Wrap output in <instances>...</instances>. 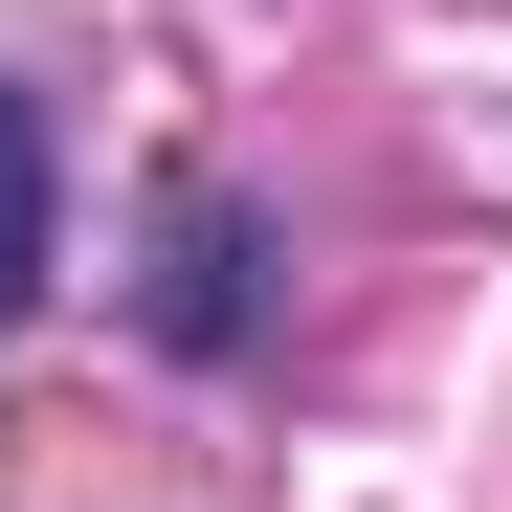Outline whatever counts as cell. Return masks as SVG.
<instances>
[{
	"instance_id": "1",
	"label": "cell",
	"mask_w": 512,
	"mask_h": 512,
	"mask_svg": "<svg viewBox=\"0 0 512 512\" xmlns=\"http://www.w3.org/2000/svg\"><path fill=\"white\" fill-rule=\"evenodd\" d=\"M156 334H201V357L245 334V223H223V201H179V268H156Z\"/></svg>"
},
{
	"instance_id": "2",
	"label": "cell",
	"mask_w": 512,
	"mask_h": 512,
	"mask_svg": "<svg viewBox=\"0 0 512 512\" xmlns=\"http://www.w3.org/2000/svg\"><path fill=\"white\" fill-rule=\"evenodd\" d=\"M23 290H45V112L0 90V334H23Z\"/></svg>"
}]
</instances>
